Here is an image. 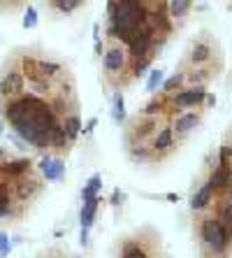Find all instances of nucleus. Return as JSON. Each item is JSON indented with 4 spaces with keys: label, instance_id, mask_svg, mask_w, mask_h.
<instances>
[{
    "label": "nucleus",
    "instance_id": "nucleus-19",
    "mask_svg": "<svg viewBox=\"0 0 232 258\" xmlns=\"http://www.w3.org/2000/svg\"><path fill=\"white\" fill-rule=\"evenodd\" d=\"M183 86H186V75H183V70L179 68V70H177V72H174V75H172L167 82L163 84V91H160V93H165V96H172V93L181 91Z\"/></svg>",
    "mask_w": 232,
    "mask_h": 258
},
{
    "label": "nucleus",
    "instance_id": "nucleus-22",
    "mask_svg": "<svg viewBox=\"0 0 232 258\" xmlns=\"http://www.w3.org/2000/svg\"><path fill=\"white\" fill-rule=\"evenodd\" d=\"M84 2L86 0H51V7L58 12V14H72V12H77Z\"/></svg>",
    "mask_w": 232,
    "mask_h": 258
},
{
    "label": "nucleus",
    "instance_id": "nucleus-23",
    "mask_svg": "<svg viewBox=\"0 0 232 258\" xmlns=\"http://www.w3.org/2000/svg\"><path fill=\"white\" fill-rule=\"evenodd\" d=\"M100 186H102V177L100 174H93L91 179H88V184H86L84 189V200H95L98 198V191H100Z\"/></svg>",
    "mask_w": 232,
    "mask_h": 258
},
{
    "label": "nucleus",
    "instance_id": "nucleus-17",
    "mask_svg": "<svg viewBox=\"0 0 232 258\" xmlns=\"http://www.w3.org/2000/svg\"><path fill=\"white\" fill-rule=\"evenodd\" d=\"M61 126H63L65 135H67V140L74 144L77 135H79V128H82V119H79V112H77V114H67V117H63V119H61Z\"/></svg>",
    "mask_w": 232,
    "mask_h": 258
},
{
    "label": "nucleus",
    "instance_id": "nucleus-18",
    "mask_svg": "<svg viewBox=\"0 0 232 258\" xmlns=\"http://www.w3.org/2000/svg\"><path fill=\"white\" fill-rule=\"evenodd\" d=\"M214 214L221 219L223 226H228L232 230V203H228V200H221V198H216V205H214Z\"/></svg>",
    "mask_w": 232,
    "mask_h": 258
},
{
    "label": "nucleus",
    "instance_id": "nucleus-11",
    "mask_svg": "<svg viewBox=\"0 0 232 258\" xmlns=\"http://www.w3.org/2000/svg\"><path fill=\"white\" fill-rule=\"evenodd\" d=\"M165 2H167L169 21L174 26V31H179V28H183V26L188 23L198 0H165Z\"/></svg>",
    "mask_w": 232,
    "mask_h": 258
},
{
    "label": "nucleus",
    "instance_id": "nucleus-1",
    "mask_svg": "<svg viewBox=\"0 0 232 258\" xmlns=\"http://www.w3.org/2000/svg\"><path fill=\"white\" fill-rule=\"evenodd\" d=\"M5 119L10 121L14 133L26 144H33L35 149H51V133L61 123L53 114L51 105L37 96H19L5 103L2 109Z\"/></svg>",
    "mask_w": 232,
    "mask_h": 258
},
{
    "label": "nucleus",
    "instance_id": "nucleus-27",
    "mask_svg": "<svg viewBox=\"0 0 232 258\" xmlns=\"http://www.w3.org/2000/svg\"><path fill=\"white\" fill-rule=\"evenodd\" d=\"M35 17H37V14H35V10H33V7H28L26 17H23V28H33V26H35V21H37Z\"/></svg>",
    "mask_w": 232,
    "mask_h": 258
},
{
    "label": "nucleus",
    "instance_id": "nucleus-9",
    "mask_svg": "<svg viewBox=\"0 0 232 258\" xmlns=\"http://www.w3.org/2000/svg\"><path fill=\"white\" fill-rule=\"evenodd\" d=\"M177 149H179V142L174 138V130H172L169 123H165V126L158 130V135L151 140L153 158H156V163H163V161H167L169 156H174Z\"/></svg>",
    "mask_w": 232,
    "mask_h": 258
},
{
    "label": "nucleus",
    "instance_id": "nucleus-15",
    "mask_svg": "<svg viewBox=\"0 0 232 258\" xmlns=\"http://www.w3.org/2000/svg\"><path fill=\"white\" fill-rule=\"evenodd\" d=\"M40 172L47 182H56V179H63L65 174V163L61 158H53V156H44L40 161Z\"/></svg>",
    "mask_w": 232,
    "mask_h": 258
},
{
    "label": "nucleus",
    "instance_id": "nucleus-4",
    "mask_svg": "<svg viewBox=\"0 0 232 258\" xmlns=\"http://www.w3.org/2000/svg\"><path fill=\"white\" fill-rule=\"evenodd\" d=\"M179 65L181 68H218V70H223L225 58H223V47L218 42V37L207 28L200 31L188 42Z\"/></svg>",
    "mask_w": 232,
    "mask_h": 258
},
{
    "label": "nucleus",
    "instance_id": "nucleus-30",
    "mask_svg": "<svg viewBox=\"0 0 232 258\" xmlns=\"http://www.w3.org/2000/svg\"><path fill=\"white\" fill-rule=\"evenodd\" d=\"M223 147H228L232 151V123H230V128H228V133H225V144Z\"/></svg>",
    "mask_w": 232,
    "mask_h": 258
},
{
    "label": "nucleus",
    "instance_id": "nucleus-12",
    "mask_svg": "<svg viewBox=\"0 0 232 258\" xmlns=\"http://www.w3.org/2000/svg\"><path fill=\"white\" fill-rule=\"evenodd\" d=\"M181 70L186 75V86H204V88L223 72L218 68H181Z\"/></svg>",
    "mask_w": 232,
    "mask_h": 258
},
{
    "label": "nucleus",
    "instance_id": "nucleus-29",
    "mask_svg": "<svg viewBox=\"0 0 232 258\" xmlns=\"http://www.w3.org/2000/svg\"><path fill=\"white\" fill-rule=\"evenodd\" d=\"M218 198H221V200H228V203H232V182H230V186H228V189H225V191L218 195Z\"/></svg>",
    "mask_w": 232,
    "mask_h": 258
},
{
    "label": "nucleus",
    "instance_id": "nucleus-33",
    "mask_svg": "<svg viewBox=\"0 0 232 258\" xmlns=\"http://www.w3.org/2000/svg\"><path fill=\"white\" fill-rule=\"evenodd\" d=\"M225 7H228V12H232V0H228V2H225Z\"/></svg>",
    "mask_w": 232,
    "mask_h": 258
},
{
    "label": "nucleus",
    "instance_id": "nucleus-34",
    "mask_svg": "<svg viewBox=\"0 0 232 258\" xmlns=\"http://www.w3.org/2000/svg\"><path fill=\"white\" fill-rule=\"evenodd\" d=\"M228 165H230V177H232V161H230V163H228Z\"/></svg>",
    "mask_w": 232,
    "mask_h": 258
},
{
    "label": "nucleus",
    "instance_id": "nucleus-31",
    "mask_svg": "<svg viewBox=\"0 0 232 258\" xmlns=\"http://www.w3.org/2000/svg\"><path fill=\"white\" fill-rule=\"evenodd\" d=\"M167 200H172V203H179V195H174V193H169V195H167Z\"/></svg>",
    "mask_w": 232,
    "mask_h": 258
},
{
    "label": "nucleus",
    "instance_id": "nucleus-25",
    "mask_svg": "<svg viewBox=\"0 0 232 258\" xmlns=\"http://www.w3.org/2000/svg\"><path fill=\"white\" fill-rule=\"evenodd\" d=\"M163 84V72L160 70H151V79H149L147 84V91L149 93H156V88Z\"/></svg>",
    "mask_w": 232,
    "mask_h": 258
},
{
    "label": "nucleus",
    "instance_id": "nucleus-28",
    "mask_svg": "<svg viewBox=\"0 0 232 258\" xmlns=\"http://www.w3.org/2000/svg\"><path fill=\"white\" fill-rule=\"evenodd\" d=\"M10 249H12V244H10V240H7V235L0 233V256L5 258L7 254H10Z\"/></svg>",
    "mask_w": 232,
    "mask_h": 258
},
{
    "label": "nucleus",
    "instance_id": "nucleus-5",
    "mask_svg": "<svg viewBox=\"0 0 232 258\" xmlns=\"http://www.w3.org/2000/svg\"><path fill=\"white\" fill-rule=\"evenodd\" d=\"M160 235L153 228H142L118 242V258H158Z\"/></svg>",
    "mask_w": 232,
    "mask_h": 258
},
{
    "label": "nucleus",
    "instance_id": "nucleus-20",
    "mask_svg": "<svg viewBox=\"0 0 232 258\" xmlns=\"http://www.w3.org/2000/svg\"><path fill=\"white\" fill-rule=\"evenodd\" d=\"M2 172H5V174H10V177H14V179H19V177H23V174H28V172H31V161H28V158H21V161H10L5 168H2Z\"/></svg>",
    "mask_w": 232,
    "mask_h": 258
},
{
    "label": "nucleus",
    "instance_id": "nucleus-36",
    "mask_svg": "<svg viewBox=\"0 0 232 258\" xmlns=\"http://www.w3.org/2000/svg\"><path fill=\"white\" fill-rule=\"evenodd\" d=\"M49 2H51V0H49Z\"/></svg>",
    "mask_w": 232,
    "mask_h": 258
},
{
    "label": "nucleus",
    "instance_id": "nucleus-6",
    "mask_svg": "<svg viewBox=\"0 0 232 258\" xmlns=\"http://www.w3.org/2000/svg\"><path fill=\"white\" fill-rule=\"evenodd\" d=\"M167 123L165 117H149L137 112L135 117H130L123 126V142L128 144H151V140L158 135V130Z\"/></svg>",
    "mask_w": 232,
    "mask_h": 258
},
{
    "label": "nucleus",
    "instance_id": "nucleus-16",
    "mask_svg": "<svg viewBox=\"0 0 232 258\" xmlns=\"http://www.w3.org/2000/svg\"><path fill=\"white\" fill-rule=\"evenodd\" d=\"M128 151V158L133 163H139V165H144V163H156L153 158V151H151V144H128L126 147Z\"/></svg>",
    "mask_w": 232,
    "mask_h": 258
},
{
    "label": "nucleus",
    "instance_id": "nucleus-32",
    "mask_svg": "<svg viewBox=\"0 0 232 258\" xmlns=\"http://www.w3.org/2000/svg\"><path fill=\"white\" fill-rule=\"evenodd\" d=\"M5 156H7V154H5V149L0 147V161H5Z\"/></svg>",
    "mask_w": 232,
    "mask_h": 258
},
{
    "label": "nucleus",
    "instance_id": "nucleus-26",
    "mask_svg": "<svg viewBox=\"0 0 232 258\" xmlns=\"http://www.w3.org/2000/svg\"><path fill=\"white\" fill-rule=\"evenodd\" d=\"M26 0H0V10H10V12H14V10H19Z\"/></svg>",
    "mask_w": 232,
    "mask_h": 258
},
{
    "label": "nucleus",
    "instance_id": "nucleus-35",
    "mask_svg": "<svg viewBox=\"0 0 232 258\" xmlns=\"http://www.w3.org/2000/svg\"><path fill=\"white\" fill-rule=\"evenodd\" d=\"M0 130H2V123H0Z\"/></svg>",
    "mask_w": 232,
    "mask_h": 258
},
{
    "label": "nucleus",
    "instance_id": "nucleus-7",
    "mask_svg": "<svg viewBox=\"0 0 232 258\" xmlns=\"http://www.w3.org/2000/svg\"><path fill=\"white\" fill-rule=\"evenodd\" d=\"M204 112H207V109H188V112H179L177 117L169 119V126L174 130V138H177L179 144H183V142L188 140L190 135L202 126Z\"/></svg>",
    "mask_w": 232,
    "mask_h": 258
},
{
    "label": "nucleus",
    "instance_id": "nucleus-24",
    "mask_svg": "<svg viewBox=\"0 0 232 258\" xmlns=\"http://www.w3.org/2000/svg\"><path fill=\"white\" fill-rule=\"evenodd\" d=\"M114 121L116 123H121L123 119H126V112H123V93H114Z\"/></svg>",
    "mask_w": 232,
    "mask_h": 258
},
{
    "label": "nucleus",
    "instance_id": "nucleus-14",
    "mask_svg": "<svg viewBox=\"0 0 232 258\" xmlns=\"http://www.w3.org/2000/svg\"><path fill=\"white\" fill-rule=\"evenodd\" d=\"M207 182L214 186L216 195H221L223 191L230 186V182H232L230 165H228V163H218V165H214V170H209V177H207Z\"/></svg>",
    "mask_w": 232,
    "mask_h": 258
},
{
    "label": "nucleus",
    "instance_id": "nucleus-2",
    "mask_svg": "<svg viewBox=\"0 0 232 258\" xmlns=\"http://www.w3.org/2000/svg\"><path fill=\"white\" fill-rule=\"evenodd\" d=\"M100 77L107 91L123 93L128 86L135 82L133 75V61L128 54V47L118 40H107L105 52H102V65H100Z\"/></svg>",
    "mask_w": 232,
    "mask_h": 258
},
{
    "label": "nucleus",
    "instance_id": "nucleus-21",
    "mask_svg": "<svg viewBox=\"0 0 232 258\" xmlns=\"http://www.w3.org/2000/svg\"><path fill=\"white\" fill-rule=\"evenodd\" d=\"M98 203H100V198H95V200H86V203H84V209H82V228H86V230L93 226L95 212H98Z\"/></svg>",
    "mask_w": 232,
    "mask_h": 258
},
{
    "label": "nucleus",
    "instance_id": "nucleus-3",
    "mask_svg": "<svg viewBox=\"0 0 232 258\" xmlns=\"http://www.w3.org/2000/svg\"><path fill=\"white\" fill-rule=\"evenodd\" d=\"M195 240L200 258H232V230L223 226L214 212L200 214L195 224Z\"/></svg>",
    "mask_w": 232,
    "mask_h": 258
},
{
    "label": "nucleus",
    "instance_id": "nucleus-10",
    "mask_svg": "<svg viewBox=\"0 0 232 258\" xmlns=\"http://www.w3.org/2000/svg\"><path fill=\"white\" fill-rule=\"evenodd\" d=\"M216 191H214V186H211L207 179L193 191L190 195V212H195V214H207L211 207L216 205Z\"/></svg>",
    "mask_w": 232,
    "mask_h": 258
},
{
    "label": "nucleus",
    "instance_id": "nucleus-13",
    "mask_svg": "<svg viewBox=\"0 0 232 258\" xmlns=\"http://www.w3.org/2000/svg\"><path fill=\"white\" fill-rule=\"evenodd\" d=\"M40 191H42V184L37 182V179H28L26 174L19 177L17 184H14V195H17L19 203H28V200H33L35 195H40Z\"/></svg>",
    "mask_w": 232,
    "mask_h": 258
},
{
    "label": "nucleus",
    "instance_id": "nucleus-8",
    "mask_svg": "<svg viewBox=\"0 0 232 258\" xmlns=\"http://www.w3.org/2000/svg\"><path fill=\"white\" fill-rule=\"evenodd\" d=\"M26 88V75H23L21 65L19 68H5L0 75V100H14V98L23 96Z\"/></svg>",
    "mask_w": 232,
    "mask_h": 258
}]
</instances>
